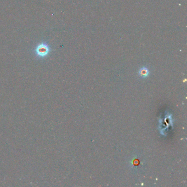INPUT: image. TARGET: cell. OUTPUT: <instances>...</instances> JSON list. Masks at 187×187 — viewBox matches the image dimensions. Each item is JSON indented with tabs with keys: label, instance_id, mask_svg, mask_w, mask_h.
I'll list each match as a JSON object with an SVG mask.
<instances>
[{
	"label": "cell",
	"instance_id": "obj_1",
	"mask_svg": "<svg viewBox=\"0 0 187 187\" xmlns=\"http://www.w3.org/2000/svg\"><path fill=\"white\" fill-rule=\"evenodd\" d=\"M37 54L41 57H45L48 53V48L45 45L40 46L37 49Z\"/></svg>",
	"mask_w": 187,
	"mask_h": 187
},
{
	"label": "cell",
	"instance_id": "obj_2",
	"mask_svg": "<svg viewBox=\"0 0 187 187\" xmlns=\"http://www.w3.org/2000/svg\"><path fill=\"white\" fill-rule=\"evenodd\" d=\"M149 74V70L146 67H143L140 68V70H139L138 72L139 76L142 78L146 77L148 76Z\"/></svg>",
	"mask_w": 187,
	"mask_h": 187
}]
</instances>
